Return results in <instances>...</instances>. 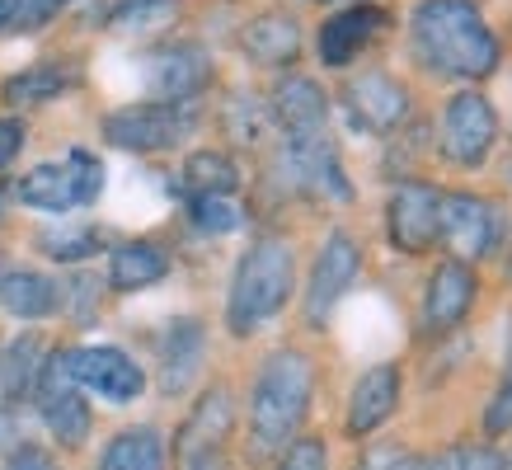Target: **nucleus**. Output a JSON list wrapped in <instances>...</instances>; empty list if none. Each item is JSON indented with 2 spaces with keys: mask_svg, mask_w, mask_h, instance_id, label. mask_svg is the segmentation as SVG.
Returning <instances> with one entry per match:
<instances>
[{
  "mask_svg": "<svg viewBox=\"0 0 512 470\" xmlns=\"http://www.w3.org/2000/svg\"><path fill=\"white\" fill-rule=\"evenodd\" d=\"M409 43L423 71L442 80H484L503 57L475 0H419L409 15Z\"/></svg>",
  "mask_w": 512,
  "mask_h": 470,
  "instance_id": "1",
  "label": "nucleus"
},
{
  "mask_svg": "<svg viewBox=\"0 0 512 470\" xmlns=\"http://www.w3.org/2000/svg\"><path fill=\"white\" fill-rule=\"evenodd\" d=\"M315 362L301 348H273L259 362L249 391V447L254 456H273L296 438V428L311 414Z\"/></svg>",
  "mask_w": 512,
  "mask_h": 470,
  "instance_id": "2",
  "label": "nucleus"
},
{
  "mask_svg": "<svg viewBox=\"0 0 512 470\" xmlns=\"http://www.w3.org/2000/svg\"><path fill=\"white\" fill-rule=\"evenodd\" d=\"M296 287V250L282 235H259L240 264H235L231 292H226V329L235 339H249L259 325H268L273 315L292 301Z\"/></svg>",
  "mask_w": 512,
  "mask_h": 470,
  "instance_id": "3",
  "label": "nucleus"
},
{
  "mask_svg": "<svg viewBox=\"0 0 512 470\" xmlns=\"http://www.w3.org/2000/svg\"><path fill=\"white\" fill-rule=\"evenodd\" d=\"M33 405H38V419L52 433L57 447L76 452L90 438V400L80 391L76 372H71V348H52L43 358V372H38V386H33Z\"/></svg>",
  "mask_w": 512,
  "mask_h": 470,
  "instance_id": "4",
  "label": "nucleus"
},
{
  "mask_svg": "<svg viewBox=\"0 0 512 470\" xmlns=\"http://www.w3.org/2000/svg\"><path fill=\"white\" fill-rule=\"evenodd\" d=\"M193 123L198 113L188 104H137V109H113L104 118V141L132 156H156V151L184 146Z\"/></svg>",
  "mask_w": 512,
  "mask_h": 470,
  "instance_id": "5",
  "label": "nucleus"
},
{
  "mask_svg": "<svg viewBox=\"0 0 512 470\" xmlns=\"http://www.w3.org/2000/svg\"><path fill=\"white\" fill-rule=\"evenodd\" d=\"M498 137V113L480 90H461L442 109V160L451 170H480Z\"/></svg>",
  "mask_w": 512,
  "mask_h": 470,
  "instance_id": "6",
  "label": "nucleus"
},
{
  "mask_svg": "<svg viewBox=\"0 0 512 470\" xmlns=\"http://www.w3.org/2000/svg\"><path fill=\"white\" fill-rule=\"evenodd\" d=\"M498 207L484 203L480 193H442L437 203V240L451 250L456 264H475L498 245Z\"/></svg>",
  "mask_w": 512,
  "mask_h": 470,
  "instance_id": "7",
  "label": "nucleus"
},
{
  "mask_svg": "<svg viewBox=\"0 0 512 470\" xmlns=\"http://www.w3.org/2000/svg\"><path fill=\"white\" fill-rule=\"evenodd\" d=\"M357 273H362V245L348 231H329V240L315 254L311 282H306V320L311 325H329V315L348 297Z\"/></svg>",
  "mask_w": 512,
  "mask_h": 470,
  "instance_id": "8",
  "label": "nucleus"
},
{
  "mask_svg": "<svg viewBox=\"0 0 512 470\" xmlns=\"http://www.w3.org/2000/svg\"><path fill=\"white\" fill-rule=\"evenodd\" d=\"M231 428H235L231 386H207V391L198 395L193 414L184 419V428H179V438H174V466L193 470L198 461H207V456H221V447H226V438H231Z\"/></svg>",
  "mask_w": 512,
  "mask_h": 470,
  "instance_id": "9",
  "label": "nucleus"
},
{
  "mask_svg": "<svg viewBox=\"0 0 512 470\" xmlns=\"http://www.w3.org/2000/svg\"><path fill=\"white\" fill-rule=\"evenodd\" d=\"M437 203L442 193L423 179H404L386 203V235L400 254H428L437 240Z\"/></svg>",
  "mask_w": 512,
  "mask_h": 470,
  "instance_id": "10",
  "label": "nucleus"
},
{
  "mask_svg": "<svg viewBox=\"0 0 512 470\" xmlns=\"http://www.w3.org/2000/svg\"><path fill=\"white\" fill-rule=\"evenodd\" d=\"M71 372H76L80 391L104 395L113 405H132V400L146 391V372L137 367V358L113 344L71 348Z\"/></svg>",
  "mask_w": 512,
  "mask_h": 470,
  "instance_id": "11",
  "label": "nucleus"
},
{
  "mask_svg": "<svg viewBox=\"0 0 512 470\" xmlns=\"http://www.w3.org/2000/svg\"><path fill=\"white\" fill-rule=\"evenodd\" d=\"M207 80H212V57L198 43L160 47L146 62V90L156 94V104H188L207 90Z\"/></svg>",
  "mask_w": 512,
  "mask_h": 470,
  "instance_id": "12",
  "label": "nucleus"
},
{
  "mask_svg": "<svg viewBox=\"0 0 512 470\" xmlns=\"http://www.w3.org/2000/svg\"><path fill=\"white\" fill-rule=\"evenodd\" d=\"M343 104H348V118L367 132H395L409 113V90H404L395 76L386 71H362L343 85Z\"/></svg>",
  "mask_w": 512,
  "mask_h": 470,
  "instance_id": "13",
  "label": "nucleus"
},
{
  "mask_svg": "<svg viewBox=\"0 0 512 470\" xmlns=\"http://www.w3.org/2000/svg\"><path fill=\"white\" fill-rule=\"evenodd\" d=\"M390 24V15L381 10V5H343L339 15H329L325 24H320V38H315V47H320V62L329 66V71H343L348 62H357V52L362 47L376 43V33Z\"/></svg>",
  "mask_w": 512,
  "mask_h": 470,
  "instance_id": "14",
  "label": "nucleus"
},
{
  "mask_svg": "<svg viewBox=\"0 0 512 470\" xmlns=\"http://www.w3.org/2000/svg\"><path fill=\"white\" fill-rule=\"evenodd\" d=\"M475 297H480L475 268L456 264V259L437 264L433 278H428V287H423V325L433 329V334H447V329H456L470 315Z\"/></svg>",
  "mask_w": 512,
  "mask_h": 470,
  "instance_id": "15",
  "label": "nucleus"
},
{
  "mask_svg": "<svg viewBox=\"0 0 512 470\" xmlns=\"http://www.w3.org/2000/svg\"><path fill=\"white\" fill-rule=\"evenodd\" d=\"M268 118L282 127L287 141L320 137L329 123V94L311 76H282L273 99H268Z\"/></svg>",
  "mask_w": 512,
  "mask_h": 470,
  "instance_id": "16",
  "label": "nucleus"
},
{
  "mask_svg": "<svg viewBox=\"0 0 512 470\" xmlns=\"http://www.w3.org/2000/svg\"><path fill=\"white\" fill-rule=\"evenodd\" d=\"M207 362V325L198 315H179L160 334V391L184 395Z\"/></svg>",
  "mask_w": 512,
  "mask_h": 470,
  "instance_id": "17",
  "label": "nucleus"
},
{
  "mask_svg": "<svg viewBox=\"0 0 512 470\" xmlns=\"http://www.w3.org/2000/svg\"><path fill=\"white\" fill-rule=\"evenodd\" d=\"M400 367L395 362H376V367H367V372L357 376L353 395H348V419H343V428H348V438H367V433H376L381 423L400 409Z\"/></svg>",
  "mask_w": 512,
  "mask_h": 470,
  "instance_id": "18",
  "label": "nucleus"
},
{
  "mask_svg": "<svg viewBox=\"0 0 512 470\" xmlns=\"http://www.w3.org/2000/svg\"><path fill=\"white\" fill-rule=\"evenodd\" d=\"M240 47H245L249 62H259V66H292L301 57V24L287 10L254 15L240 29Z\"/></svg>",
  "mask_w": 512,
  "mask_h": 470,
  "instance_id": "19",
  "label": "nucleus"
},
{
  "mask_svg": "<svg viewBox=\"0 0 512 470\" xmlns=\"http://www.w3.org/2000/svg\"><path fill=\"white\" fill-rule=\"evenodd\" d=\"M0 306L19 320H47L66 306L62 282L38 273V268H19V273H5L0 278Z\"/></svg>",
  "mask_w": 512,
  "mask_h": 470,
  "instance_id": "20",
  "label": "nucleus"
},
{
  "mask_svg": "<svg viewBox=\"0 0 512 470\" xmlns=\"http://www.w3.org/2000/svg\"><path fill=\"white\" fill-rule=\"evenodd\" d=\"M170 273V254L160 250L156 240H127L109 254V287L113 292H141L156 287Z\"/></svg>",
  "mask_w": 512,
  "mask_h": 470,
  "instance_id": "21",
  "label": "nucleus"
},
{
  "mask_svg": "<svg viewBox=\"0 0 512 470\" xmlns=\"http://www.w3.org/2000/svg\"><path fill=\"white\" fill-rule=\"evenodd\" d=\"M43 334H19L15 344L0 348V405H24L38 386V372H43Z\"/></svg>",
  "mask_w": 512,
  "mask_h": 470,
  "instance_id": "22",
  "label": "nucleus"
},
{
  "mask_svg": "<svg viewBox=\"0 0 512 470\" xmlns=\"http://www.w3.org/2000/svg\"><path fill=\"white\" fill-rule=\"evenodd\" d=\"M15 198L33 212H71L76 207V179L66 170V160H47V165H33L24 179L15 184Z\"/></svg>",
  "mask_w": 512,
  "mask_h": 470,
  "instance_id": "23",
  "label": "nucleus"
},
{
  "mask_svg": "<svg viewBox=\"0 0 512 470\" xmlns=\"http://www.w3.org/2000/svg\"><path fill=\"white\" fill-rule=\"evenodd\" d=\"M99 470H165V438L156 428H123L113 433L104 456H99Z\"/></svg>",
  "mask_w": 512,
  "mask_h": 470,
  "instance_id": "24",
  "label": "nucleus"
},
{
  "mask_svg": "<svg viewBox=\"0 0 512 470\" xmlns=\"http://www.w3.org/2000/svg\"><path fill=\"white\" fill-rule=\"evenodd\" d=\"M184 5L179 0H118L109 10V33H123V38H146V33H165L179 24Z\"/></svg>",
  "mask_w": 512,
  "mask_h": 470,
  "instance_id": "25",
  "label": "nucleus"
},
{
  "mask_svg": "<svg viewBox=\"0 0 512 470\" xmlns=\"http://www.w3.org/2000/svg\"><path fill=\"white\" fill-rule=\"evenodd\" d=\"M184 184L193 198H235L240 188V165L226 151H193L184 160Z\"/></svg>",
  "mask_w": 512,
  "mask_h": 470,
  "instance_id": "26",
  "label": "nucleus"
},
{
  "mask_svg": "<svg viewBox=\"0 0 512 470\" xmlns=\"http://www.w3.org/2000/svg\"><path fill=\"white\" fill-rule=\"evenodd\" d=\"M66 85H71V76H66L62 66H29V71H15V76L0 85V99L10 109H38L47 99L66 94Z\"/></svg>",
  "mask_w": 512,
  "mask_h": 470,
  "instance_id": "27",
  "label": "nucleus"
},
{
  "mask_svg": "<svg viewBox=\"0 0 512 470\" xmlns=\"http://www.w3.org/2000/svg\"><path fill=\"white\" fill-rule=\"evenodd\" d=\"M99 245H104V235L94 231V226H52V231H43V250L52 254L57 264H80V259H90Z\"/></svg>",
  "mask_w": 512,
  "mask_h": 470,
  "instance_id": "28",
  "label": "nucleus"
},
{
  "mask_svg": "<svg viewBox=\"0 0 512 470\" xmlns=\"http://www.w3.org/2000/svg\"><path fill=\"white\" fill-rule=\"evenodd\" d=\"M188 221L202 235H231L245 217H240V207L231 198H188Z\"/></svg>",
  "mask_w": 512,
  "mask_h": 470,
  "instance_id": "29",
  "label": "nucleus"
},
{
  "mask_svg": "<svg viewBox=\"0 0 512 470\" xmlns=\"http://www.w3.org/2000/svg\"><path fill=\"white\" fill-rule=\"evenodd\" d=\"M66 170L76 179V207L99 203V193H104V165H99V156L85 151V146H71L66 151Z\"/></svg>",
  "mask_w": 512,
  "mask_h": 470,
  "instance_id": "30",
  "label": "nucleus"
},
{
  "mask_svg": "<svg viewBox=\"0 0 512 470\" xmlns=\"http://www.w3.org/2000/svg\"><path fill=\"white\" fill-rule=\"evenodd\" d=\"M76 0H15V10H10V29L15 33H33L43 29V24H52V19L62 15V10H71Z\"/></svg>",
  "mask_w": 512,
  "mask_h": 470,
  "instance_id": "31",
  "label": "nucleus"
},
{
  "mask_svg": "<svg viewBox=\"0 0 512 470\" xmlns=\"http://www.w3.org/2000/svg\"><path fill=\"white\" fill-rule=\"evenodd\" d=\"M278 470H329L325 438H292L278 461Z\"/></svg>",
  "mask_w": 512,
  "mask_h": 470,
  "instance_id": "32",
  "label": "nucleus"
},
{
  "mask_svg": "<svg viewBox=\"0 0 512 470\" xmlns=\"http://www.w3.org/2000/svg\"><path fill=\"white\" fill-rule=\"evenodd\" d=\"M447 470H508L498 447H456L447 452Z\"/></svg>",
  "mask_w": 512,
  "mask_h": 470,
  "instance_id": "33",
  "label": "nucleus"
},
{
  "mask_svg": "<svg viewBox=\"0 0 512 470\" xmlns=\"http://www.w3.org/2000/svg\"><path fill=\"white\" fill-rule=\"evenodd\" d=\"M484 433L489 438H508L512 433V381H503L494 400H489V409H484Z\"/></svg>",
  "mask_w": 512,
  "mask_h": 470,
  "instance_id": "34",
  "label": "nucleus"
},
{
  "mask_svg": "<svg viewBox=\"0 0 512 470\" xmlns=\"http://www.w3.org/2000/svg\"><path fill=\"white\" fill-rule=\"evenodd\" d=\"M19 151H24V123L19 118H0V174L15 165Z\"/></svg>",
  "mask_w": 512,
  "mask_h": 470,
  "instance_id": "35",
  "label": "nucleus"
},
{
  "mask_svg": "<svg viewBox=\"0 0 512 470\" xmlns=\"http://www.w3.org/2000/svg\"><path fill=\"white\" fill-rule=\"evenodd\" d=\"M5 470H57V466H52V456H47V452L24 447V452H15L10 461H5Z\"/></svg>",
  "mask_w": 512,
  "mask_h": 470,
  "instance_id": "36",
  "label": "nucleus"
},
{
  "mask_svg": "<svg viewBox=\"0 0 512 470\" xmlns=\"http://www.w3.org/2000/svg\"><path fill=\"white\" fill-rule=\"evenodd\" d=\"M386 470H423V461H419V456H390Z\"/></svg>",
  "mask_w": 512,
  "mask_h": 470,
  "instance_id": "37",
  "label": "nucleus"
},
{
  "mask_svg": "<svg viewBox=\"0 0 512 470\" xmlns=\"http://www.w3.org/2000/svg\"><path fill=\"white\" fill-rule=\"evenodd\" d=\"M193 470H231V466H226L221 456H207V461H198V466H193Z\"/></svg>",
  "mask_w": 512,
  "mask_h": 470,
  "instance_id": "38",
  "label": "nucleus"
},
{
  "mask_svg": "<svg viewBox=\"0 0 512 470\" xmlns=\"http://www.w3.org/2000/svg\"><path fill=\"white\" fill-rule=\"evenodd\" d=\"M10 10H15V0H0V33L10 29Z\"/></svg>",
  "mask_w": 512,
  "mask_h": 470,
  "instance_id": "39",
  "label": "nucleus"
},
{
  "mask_svg": "<svg viewBox=\"0 0 512 470\" xmlns=\"http://www.w3.org/2000/svg\"><path fill=\"white\" fill-rule=\"evenodd\" d=\"M320 5H362V0H320Z\"/></svg>",
  "mask_w": 512,
  "mask_h": 470,
  "instance_id": "40",
  "label": "nucleus"
},
{
  "mask_svg": "<svg viewBox=\"0 0 512 470\" xmlns=\"http://www.w3.org/2000/svg\"><path fill=\"white\" fill-rule=\"evenodd\" d=\"M0 207H5V179H0Z\"/></svg>",
  "mask_w": 512,
  "mask_h": 470,
  "instance_id": "41",
  "label": "nucleus"
},
{
  "mask_svg": "<svg viewBox=\"0 0 512 470\" xmlns=\"http://www.w3.org/2000/svg\"><path fill=\"white\" fill-rule=\"evenodd\" d=\"M0 278H5V254H0Z\"/></svg>",
  "mask_w": 512,
  "mask_h": 470,
  "instance_id": "42",
  "label": "nucleus"
},
{
  "mask_svg": "<svg viewBox=\"0 0 512 470\" xmlns=\"http://www.w3.org/2000/svg\"><path fill=\"white\" fill-rule=\"evenodd\" d=\"M508 381H512V376H508Z\"/></svg>",
  "mask_w": 512,
  "mask_h": 470,
  "instance_id": "43",
  "label": "nucleus"
}]
</instances>
